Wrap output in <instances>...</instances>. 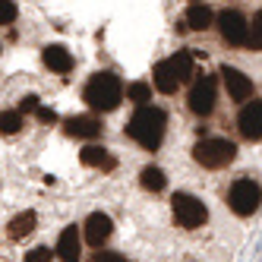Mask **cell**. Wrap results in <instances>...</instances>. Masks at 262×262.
<instances>
[{
    "label": "cell",
    "instance_id": "7",
    "mask_svg": "<svg viewBox=\"0 0 262 262\" xmlns=\"http://www.w3.org/2000/svg\"><path fill=\"white\" fill-rule=\"evenodd\" d=\"M218 32L228 45H234V48L243 45L247 41V19H243V13H237V10L218 13Z\"/></svg>",
    "mask_w": 262,
    "mask_h": 262
},
{
    "label": "cell",
    "instance_id": "2",
    "mask_svg": "<svg viewBox=\"0 0 262 262\" xmlns=\"http://www.w3.org/2000/svg\"><path fill=\"white\" fill-rule=\"evenodd\" d=\"M82 101L92 107V111H114L120 101H123V82L114 73H95L85 89H82Z\"/></svg>",
    "mask_w": 262,
    "mask_h": 262
},
{
    "label": "cell",
    "instance_id": "15",
    "mask_svg": "<svg viewBox=\"0 0 262 262\" xmlns=\"http://www.w3.org/2000/svg\"><path fill=\"white\" fill-rule=\"evenodd\" d=\"M79 161L85 167H98V171H114V164H117L114 155H111L104 145H85L79 152Z\"/></svg>",
    "mask_w": 262,
    "mask_h": 262
},
{
    "label": "cell",
    "instance_id": "12",
    "mask_svg": "<svg viewBox=\"0 0 262 262\" xmlns=\"http://www.w3.org/2000/svg\"><path fill=\"white\" fill-rule=\"evenodd\" d=\"M41 60L51 73H60V76H67V73L73 70V54L63 48V45H48L41 51Z\"/></svg>",
    "mask_w": 262,
    "mask_h": 262
},
{
    "label": "cell",
    "instance_id": "20",
    "mask_svg": "<svg viewBox=\"0 0 262 262\" xmlns=\"http://www.w3.org/2000/svg\"><path fill=\"white\" fill-rule=\"evenodd\" d=\"M23 126H26V120L19 111H0V133L4 136H16Z\"/></svg>",
    "mask_w": 262,
    "mask_h": 262
},
{
    "label": "cell",
    "instance_id": "1",
    "mask_svg": "<svg viewBox=\"0 0 262 262\" xmlns=\"http://www.w3.org/2000/svg\"><path fill=\"white\" fill-rule=\"evenodd\" d=\"M164 129H167L164 111L152 107V104H139L136 114L126 123V136L133 142H139L142 148H148V152H155V148L161 145V139H164Z\"/></svg>",
    "mask_w": 262,
    "mask_h": 262
},
{
    "label": "cell",
    "instance_id": "17",
    "mask_svg": "<svg viewBox=\"0 0 262 262\" xmlns=\"http://www.w3.org/2000/svg\"><path fill=\"white\" fill-rule=\"evenodd\" d=\"M139 183L145 186L148 193H161L164 186H167V177H164V171H161V167L148 164V167H142V171H139Z\"/></svg>",
    "mask_w": 262,
    "mask_h": 262
},
{
    "label": "cell",
    "instance_id": "3",
    "mask_svg": "<svg viewBox=\"0 0 262 262\" xmlns=\"http://www.w3.org/2000/svg\"><path fill=\"white\" fill-rule=\"evenodd\" d=\"M237 158V145L231 139H221V136H209V139H199L193 145V161L209 167V171H218V167H228Z\"/></svg>",
    "mask_w": 262,
    "mask_h": 262
},
{
    "label": "cell",
    "instance_id": "5",
    "mask_svg": "<svg viewBox=\"0 0 262 262\" xmlns=\"http://www.w3.org/2000/svg\"><path fill=\"white\" fill-rule=\"evenodd\" d=\"M228 205H231V212L240 215V218L253 215L259 205H262V186H259L256 180H250V177L234 180L231 193H228Z\"/></svg>",
    "mask_w": 262,
    "mask_h": 262
},
{
    "label": "cell",
    "instance_id": "11",
    "mask_svg": "<svg viewBox=\"0 0 262 262\" xmlns=\"http://www.w3.org/2000/svg\"><path fill=\"white\" fill-rule=\"evenodd\" d=\"M57 259L60 262H79L82 259V237H79V228L76 224H70V228H63L60 231V237H57Z\"/></svg>",
    "mask_w": 262,
    "mask_h": 262
},
{
    "label": "cell",
    "instance_id": "18",
    "mask_svg": "<svg viewBox=\"0 0 262 262\" xmlns=\"http://www.w3.org/2000/svg\"><path fill=\"white\" fill-rule=\"evenodd\" d=\"M35 224H38V218H35V212H23V215H16L10 221V237L13 240H23L26 234L35 231Z\"/></svg>",
    "mask_w": 262,
    "mask_h": 262
},
{
    "label": "cell",
    "instance_id": "22",
    "mask_svg": "<svg viewBox=\"0 0 262 262\" xmlns=\"http://www.w3.org/2000/svg\"><path fill=\"white\" fill-rule=\"evenodd\" d=\"M126 98L136 101V104H148V101H152V82H133V85H126Z\"/></svg>",
    "mask_w": 262,
    "mask_h": 262
},
{
    "label": "cell",
    "instance_id": "23",
    "mask_svg": "<svg viewBox=\"0 0 262 262\" xmlns=\"http://www.w3.org/2000/svg\"><path fill=\"white\" fill-rule=\"evenodd\" d=\"M16 16H19V7H16V0H0V26L16 23Z\"/></svg>",
    "mask_w": 262,
    "mask_h": 262
},
{
    "label": "cell",
    "instance_id": "16",
    "mask_svg": "<svg viewBox=\"0 0 262 262\" xmlns=\"http://www.w3.org/2000/svg\"><path fill=\"white\" fill-rule=\"evenodd\" d=\"M183 23H186V29H193V32H205V29L215 23V13L205 7V4H193L190 10H186Z\"/></svg>",
    "mask_w": 262,
    "mask_h": 262
},
{
    "label": "cell",
    "instance_id": "25",
    "mask_svg": "<svg viewBox=\"0 0 262 262\" xmlns=\"http://www.w3.org/2000/svg\"><path fill=\"white\" fill-rule=\"evenodd\" d=\"M38 98H35V95H26L23 101H19V107H16V111H19V114H35V111H38Z\"/></svg>",
    "mask_w": 262,
    "mask_h": 262
},
{
    "label": "cell",
    "instance_id": "26",
    "mask_svg": "<svg viewBox=\"0 0 262 262\" xmlns=\"http://www.w3.org/2000/svg\"><path fill=\"white\" fill-rule=\"evenodd\" d=\"M95 262H129L123 253H114V250H101V253H95Z\"/></svg>",
    "mask_w": 262,
    "mask_h": 262
},
{
    "label": "cell",
    "instance_id": "27",
    "mask_svg": "<svg viewBox=\"0 0 262 262\" xmlns=\"http://www.w3.org/2000/svg\"><path fill=\"white\" fill-rule=\"evenodd\" d=\"M35 117H38L41 123H54V120H57V114H54L51 107H41V104H38V111H35Z\"/></svg>",
    "mask_w": 262,
    "mask_h": 262
},
{
    "label": "cell",
    "instance_id": "4",
    "mask_svg": "<svg viewBox=\"0 0 262 262\" xmlns=\"http://www.w3.org/2000/svg\"><path fill=\"white\" fill-rule=\"evenodd\" d=\"M171 209H174V221L180 224L183 231H196V228H202V224L209 221V209H205V202L196 199L193 193H177L171 199Z\"/></svg>",
    "mask_w": 262,
    "mask_h": 262
},
{
    "label": "cell",
    "instance_id": "8",
    "mask_svg": "<svg viewBox=\"0 0 262 262\" xmlns=\"http://www.w3.org/2000/svg\"><path fill=\"white\" fill-rule=\"evenodd\" d=\"M221 82H224V89H228V95L234 101L253 98V79L243 70H237V67H221Z\"/></svg>",
    "mask_w": 262,
    "mask_h": 262
},
{
    "label": "cell",
    "instance_id": "19",
    "mask_svg": "<svg viewBox=\"0 0 262 262\" xmlns=\"http://www.w3.org/2000/svg\"><path fill=\"white\" fill-rule=\"evenodd\" d=\"M167 60H171V67H174V73L180 76V82H186V79L193 76V54L190 51H177L174 57H167Z\"/></svg>",
    "mask_w": 262,
    "mask_h": 262
},
{
    "label": "cell",
    "instance_id": "21",
    "mask_svg": "<svg viewBox=\"0 0 262 262\" xmlns=\"http://www.w3.org/2000/svg\"><path fill=\"white\" fill-rule=\"evenodd\" d=\"M247 45L250 51H262V13L253 16V23H247Z\"/></svg>",
    "mask_w": 262,
    "mask_h": 262
},
{
    "label": "cell",
    "instance_id": "13",
    "mask_svg": "<svg viewBox=\"0 0 262 262\" xmlns=\"http://www.w3.org/2000/svg\"><path fill=\"white\" fill-rule=\"evenodd\" d=\"M67 136H73V139H95V136H101V120L89 117V114L70 117L67 120Z\"/></svg>",
    "mask_w": 262,
    "mask_h": 262
},
{
    "label": "cell",
    "instance_id": "24",
    "mask_svg": "<svg viewBox=\"0 0 262 262\" xmlns=\"http://www.w3.org/2000/svg\"><path fill=\"white\" fill-rule=\"evenodd\" d=\"M23 262H51V250H48V247H35V250L26 253Z\"/></svg>",
    "mask_w": 262,
    "mask_h": 262
},
{
    "label": "cell",
    "instance_id": "9",
    "mask_svg": "<svg viewBox=\"0 0 262 262\" xmlns=\"http://www.w3.org/2000/svg\"><path fill=\"white\" fill-rule=\"evenodd\" d=\"M237 126H240V136L250 139V142H259L262 139V101H250L240 107V117H237Z\"/></svg>",
    "mask_w": 262,
    "mask_h": 262
},
{
    "label": "cell",
    "instance_id": "14",
    "mask_svg": "<svg viewBox=\"0 0 262 262\" xmlns=\"http://www.w3.org/2000/svg\"><path fill=\"white\" fill-rule=\"evenodd\" d=\"M152 85L161 92V95H171V92H177V85H180V76L174 73L171 60H161V63H155V70H152Z\"/></svg>",
    "mask_w": 262,
    "mask_h": 262
},
{
    "label": "cell",
    "instance_id": "10",
    "mask_svg": "<svg viewBox=\"0 0 262 262\" xmlns=\"http://www.w3.org/2000/svg\"><path fill=\"white\" fill-rule=\"evenodd\" d=\"M82 234H85V243H92V247H101V243H107V237L114 234V221H111V215L104 212H92L82 224Z\"/></svg>",
    "mask_w": 262,
    "mask_h": 262
},
{
    "label": "cell",
    "instance_id": "6",
    "mask_svg": "<svg viewBox=\"0 0 262 262\" xmlns=\"http://www.w3.org/2000/svg\"><path fill=\"white\" fill-rule=\"evenodd\" d=\"M215 98H218V89L212 76H199L190 89V111L196 117H209L215 111Z\"/></svg>",
    "mask_w": 262,
    "mask_h": 262
}]
</instances>
